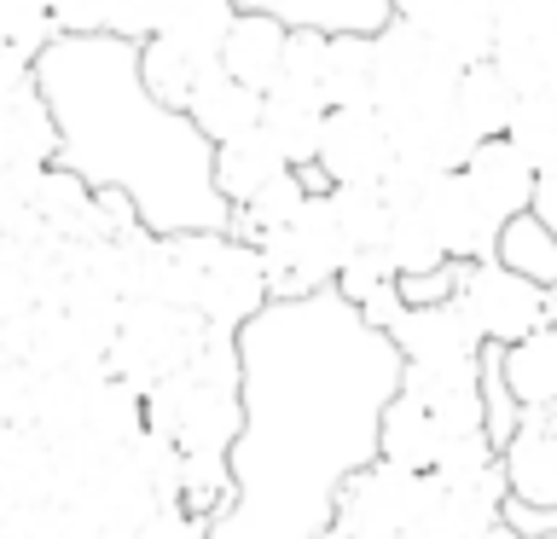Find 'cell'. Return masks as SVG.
<instances>
[{
  "instance_id": "obj_38",
  "label": "cell",
  "mask_w": 557,
  "mask_h": 539,
  "mask_svg": "<svg viewBox=\"0 0 557 539\" xmlns=\"http://www.w3.org/2000/svg\"><path fill=\"white\" fill-rule=\"evenodd\" d=\"M139 539H209V516H191L186 504H163Z\"/></svg>"
},
{
  "instance_id": "obj_10",
  "label": "cell",
  "mask_w": 557,
  "mask_h": 539,
  "mask_svg": "<svg viewBox=\"0 0 557 539\" xmlns=\"http://www.w3.org/2000/svg\"><path fill=\"white\" fill-rule=\"evenodd\" d=\"M268 302H273V278H268L261 243L226 233L215 261H209V273H203L198 313L209 319V330H221V337H244V325H250L256 313H268Z\"/></svg>"
},
{
  "instance_id": "obj_40",
  "label": "cell",
  "mask_w": 557,
  "mask_h": 539,
  "mask_svg": "<svg viewBox=\"0 0 557 539\" xmlns=\"http://www.w3.org/2000/svg\"><path fill=\"white\" fill-rule=\"evenodd\" d=\"M534 209L546 215V226L557 233V163L552 168H540V191H534Z\"/></svg>"
},
{
  "instance_id": "obj_16",
  "label": "cell",
  "mask_w": 557,
  "mask_h": 539,
  "mask_svg": "<svg viewBox=\"0 0 557 539\" xmlns=\"http://www.w3.org/2000/svg\"><path fill=\"white\" fill-rule=\"evenodd\" d=\"M499 459H505V481H511V504L557 516V417L522 412V424L499 447Z\"/></svg>"
},
{
  "instance_id": "obj_1",
  "label": "cell",
  "mask_w": 557,
  "mask_h": 539,
  "mask_svg": "<svg viewBox=\"0 0 557 539\" xmlns=\"http://www.w3.org/2000/svg\"><path fill=\"white\" fill-rule=\"evenodd\" d=\"M400 377L407 354L337 285L273 296L244 325L238 504L209 522V539H320L337 522L343 481L377 459Z\"/></svg>"
},
{
  "instance_id": "obj_9",
  "label": "cell",
  "mask_w": 557,
  "mask_h": 539,
  "mask_svg": "<svg viewBox=\"0 0 557 539\" xmlns=\"http://www.w3.org/2000/svg\"><path fill=\"white\" fill-rule=\"evenodd\" d=\"M400 163L395 128L377 104H337L325 116V139H320V168L325 186H383V174Z\"/></svg>"
},
{
  "instance_id": "obj_8",
  "label": "cell",
  "mask_w": 557,
  "mask_h": 539,
  "mask_svg": "<svg viewBox=\"0 0 557 539\" xmlns=\"http://www.w3.org/2000/svg\"><path fill=\"white\" fill-rule=\"evenodd\" d=\"M418 511H424V469H407L395 459L360 464L337 493V528L348 539H400Z\"/></svg>"
},
{
  "instance_id": "obj_2",
  "label": "cell",
  "mask_w": 557,
  "mask_h": 539,
  "mask_svg": "<svg viewBox=\"0 0 557 539\" xmlns=\"http://www.w3.org/2000/svg\"><path fill=\"white\" fill-rule=\"evenodd\" d=\"M47 104L59 111L64 151L87 186H116L139 203L151 233H226L233 203L215 186V139L191 111L163 104L139 76L128 35H59L35 64Z\"/></svg>"
},
{
  "instance_id": "obj_31",
  "label": "cell",
  "mask_w": 557,
  "mask_h": 539,
  "mask_svg": "<svg viewBox=\"0 0 557 539\" xmlns=\"http://www.w3.org/2000/svg\"><path fill=\"white\" fill-rule=\"evenodd\" d=\"M499 261H505V267H517V273H529V278H540L546 290H557V233L546 226L540 209H522V215L505 221Z\"/></svg>"
},
{
  "instance_id": "obj_33",
  "label": "cell",
  "mask_w": 557,
  "mask_h": 539,
  "mask_svg": "<svg viewBox=\"0 0 557 539\" xmlns=\"http://www.w3.org/2000/svg\"><path fill=\"white\" fill-rule=\"evenodd\" d=\"M139 76H146V87L163 104H181V111H186V99H191V87H198L203 64L191 59V52L174 47L169 35H151V41H139Z\"/></svg>"
},
{
  "instance_id": "obj_18",
  "label": "cell",
  "mask_w": 557,
  "mask_h": 539,
  "mask_svg": "<svg viewBox=\"0 0 557 539\" xmlns=\"http://www.w3.org/2000/svg\"><path fill=\"white\" fill-rule=\"evenodd\" d=\"M285 168H296L290 156H285V146L273 139V128L268 122H256V128H244V134H233V139H221L215 146V186H221V198L226 203H250L268 180H278Z\"/></svg>"
},
{
  "instance_id": "obj_15",
  "label": "cell",
  "mask_w": 557,
  "mask_h": 539,
  "mask_svg": "<svg viewBox=\"0 0 557 539\" xmlns=\"http://www.w3.org/2000/svg\"><path fill=\"white\" fill-rule=\"evenodd\" d=\"M395 17L430 29L459 64H482L499 47V0H395Z\"/></svg>"
},
{
  "instance_id": "obj_19",
  "label": "cell",
  "mask_w": 557,
  "mask_h": 539,
  "mask_svg": "<svg viewBox=\"0 0 557 539\" xmlns=\"http://www.w3.org/2000/svg\"><path fill=\"white\" fill-rule=\"evenodd\" d=\"M325 116H331V104L320 99V87H302V82H290V76H278L268 87V111H261V122L273 128V139L285 146V156H290L296 168L320 163Z\"/></svg>"
},
{
  "instance_id": "obj_42",
  "label": "cell",
  "mask_w": 557,
  "mask_h": 539,
  "mask_svg": "<svg viewBox=\"0 0 557 539\" xmlns=\"http://www.w3.org/2000/svg\"><path fill=\"white\" fill-rule=\"evenodd\" d=\"M534 539H557V528H546V534H534Z\"/></svg>"
},
{
  "instance_id": "obj_30",
  "label": "cell",
  "mask_w": 557,
  "mask_h": 539,
  "mask_svg": "<svg viewBox=\"0 0 557 539\" xmlns=\"http://www.w3.org/2000/svg\"><path fill=\"white\" fill-rule=\"evenodd\" d=\"M181 504L191 516H209L215 522L221 511L238 504V464L233 452H186L181 464Z\"/></svg>"
},
{
  "instance_id": "obj_17",
  "label": "cell",
  "mask_w": 557,
  "mask_h": 539,
  "mask_svg": "<svg viewBox=\"0 0 557 539\" xmlns=\"http://www.w3.org/2000/svg\"><path fill=\"white\" fill-rule=\"evenodd\" d=\"M285 47H290V24L268 7H244L238 24H233V41H226L221 64L233 70L244 87L268 93V87L285 76Z\"/></svg>"
},
{
  "instance_id": "obj_27",
  "label": "cell",
  "mask_w": 557,
  "mask_h": 539,
  "mask_svg": "<svg viewBox=\"0 0 557 539\" xmlns=\"http://www.w3.org/2000/svg\"><path fill=\"white\" fill-rule=\"evenodd\" d=\"M372 93H377V41L372 35H331L320 99L337 111V104H372Z\"/></svg>"
},
{
  "instance_id": "obj_29",
  "label": "cell",
  "mask_w": 557,
  "mask_h": 539,
  "mask_svg": "<svg viewBox=\"0 0 557 539\" xmlns=\"http://www.w3.org/2000/svg\"><path fill=\"white\" fill-rule=\"evenodd\" d=\"M383 250H389L400 278H430V273L453 267V250L442 243L424 203H400L395 209V226H389V243H383Z\"/></svg>"
},
{
  "instance_id": "obj_41",
  "label": "cell",
  "mask_w": 557,
  "mask_h": 539,
  "mask_svg": "<svg viewBox=\"0 0 557 539\" xmlns=\"http://www.w3.org/2000/svg\"><path fill=\"white\" fill-rule=\"evenodd\" d=\"M476 539H529V534H522V528H517L511 516H499V522H487V528H482Z\"/></svg>"
},
{
  "instance_id": "obj_39",
  "label": "cell",
  "mask_w": 557,
  "mask_h": 539,
  "mask_svg": "<svg viewBox=\"0 0 557 539\" xmlns=\"http://www.w3.org/2000/svg\"><path fill=\"white\" fill-rule=\"evenodd\" d=\"M64 35H104V0H52Z\"/></svg>"
},
{
  "instance_id": "obj_7",
  "label": "cell",
  "mask_w": 557,
  "mask_h": 539,
  "mask_svg": "<svg viewBox=\"0 0 557 539\" xmlns=\"http://www.w3.org/2000/svg\"><path fill=\"white\" fill-rule=\"evenodd\" d=\"M459 296L476 313L482 337L494 348H511L522 337H534L540 325L557 319V290H546L540 278L505 267L499 255H482V261H459Z\"/></svg>"
},
{
  "instance_id": "obj_12",
  "label": "cell",
  "mask_w": 557,
  "mask_h": 539,
  "mask_svg": "<svg viewBox=\"0 0 557 539\" xmlns=\"http://www.w3.org/2000/svg\"><path fill=\"white\" fill-rule=\"evenodd\" d=\"M522 93H557V0H499V47Z\"/></svg>"
},
{
  "instance_id": "obj_6",
  "label": "cell",
  "mask_w": 557,
  "mask_h": 539,
  "mask_svg": "<svg viewBox=\"0 0 557 539\" xmlns=\"http://www.w3.org/2000/svg\"><path fill=\"white\" fill-rule=\"evenodd\" d=\"M215 337L198 308H174V302H128L122 330L111 342V372L122 383H134L139 394H151L163 377H174L198 348Z\"/></svg>"
},
{
  "instance_id": "obj_32",
  "label": "cell",
  "mask_w": 557,
  "mask_h": 539,
  "mask_svg": "<svg viewBox=\"0 0 557 539\" xmlns=\"http://www.w3.org/2000/svg\"><path fill=\"white\" fill-rule=\"evenodd\" d=\"M59 17H52V0H0V52L24 64H41V52L59 41Z\"/></svg>"
},
{
  "instance_id": "obj_3",
  "label": "cell",
  "mask_w": 557,
  "mask_h": 539,
  "mask_svg": "<svg viewBox=\"0 0 557 539\" xmlns=\"http://www.w3.org/2000/svg\"><path fill=\"white\" fill-rule=\"evenodd\" d=\"M244 337H209L174 377L146 394V424L186 452H233L244 435Z\"/></svg>"
},
{
  "instance_id": "obj_28",
  "label": "cell",
  "mask_w": 557,
  "mask_h": 539,
  "mask_svg": "<svg viewBox=\"0 0 557 539\" xmlns=\"http://www.w3.org/2000/svg\"><path fill=\"white\" fill-rule=\"evenodd\" d=\"M313 191H320V186H313V174H308V168H285L278 180L261 186L250 203H238V209H233V226H226V233H238V238H256V243H261L268 233H278V226H290L296 215H302V203L313 198ZM325 191H331V186H325Z\"/></svg>"
},
{
  "instance_id": "obj_22",
  "label": "cell",
  "mask_w": 557,
  "mask_h": 539,
  "mask_svg": "<svg viewBox=\"0 0 557 539\" xmlns=\"http://www.w3.org/2000/svg\"><path fill=\"white\" fill-rule=\"evenodd\" d=\"M186 111H191V122H198V128L221 146V139H233V134H244V128H256L261 111H268V93L244 87L226 64H203V76H198V87H191Z\"/></svg>"
},
{
  "instance_id": "obj_21",
  "label": "cell",
  "mask_w": 557,
  "mask_h": 539,
  "mask_svg": "<svg viewBox=\"0 0 557 539\" xmlns=\"http://www.w3.org/2000/svg\"><path fill=\"white\" fill-rule=\"evenodd\" d=\"M447 435L435 424L430 400L407 389V377H400V389L389 394V406H383V429H377V459H395L407 469H435L442 459Z\"/></svg>"
},
{
  "instance_id": "obj_14",
  "label": "cell",
  "mask_w": 557,
  "mask_h": 539,
  "mask_svg": "<svg viewBox=\"0 0 557 539\" xmlns=\"http://www.w3.org/2000/svg\"><path fill=\"white\" fill-rule=\"evenodd\" d=\"M430 221L435 233H442V243L453 250V261H482V255H499V233H505V215L494 203L482 198L476 186H470V174H442V180L430 186Z\"/></svg>"
},
{
  "instance_id": "obj_20",
  "label": "cell",
  "mask_w": 557,
  "mask_h": 539,
  "mask_svg": "<svg viewBox=\"0 0 557 539\" xmlns=\"http://www.w3.org/2000/svg\"><path fill=\"white\" fill-rule=\"evenodd\" d=\"M470 174V186L482 191L487 203L499 209L505 221L522 215V209H534V191H540V168L529 163V151L517 146L511 134H499V139H482L476 156L465 163Z\"/></svg>"
},
{
  "instance_id": "obj_36",
  "label": "cell",
  "mask_w": 557,
  "mask_h": 539,
  "mask_svg": "<svg viewBox=\"0 0 557 539\" xmlns=\"http://www.w3.org/2000/svg\"><path fill=\"white\" fill-rule=\"evenodd\" d=\"M163 12L169 0H104V29L128 35V41H151L163 29Z\"/></svg>"
},
{
  "instance_id": "obj_5",
  "label": "cell",
  "mask_w": 557,
  "mask_h": 539,
  "mask_svg": "<svg viewBox=\"0 0 557 539\" xmlns=\"http://www.w3.org/2000/svg\"><path fill=\"white\" fill-rule=\"evenodd\" d=\"M261 255H268L273 296H313V290L337 285V273L348 267V255H355V238H348L331 191H313L290 226H278V233L261 238Z\"/></svg>"
},
{
  "instance_id": "obj_11",
  "label": "cell",
  "mask_w": 557,
  "mask_h": 539,
  "mask_svg": "<svg viewBox=\"0 0 557 539\" xmlns=\"http://www.w3.org/2000/svg\"><path fill=\"white\" fill-rule=\"evenodd\" d=\"M395 348L407 354V365H453V360H482L487 342L476 313H470V302L459 290L442 296V302H412L407 313H400V325L389 330Z\"/></svg>"
},
{
  "instance_id": "obj_23",
  "label": "cell",
  "mask_w": 557,
  "mask_h": 539,
  "mask_svg": "<svg viewBox=\"0 0 557 539\" xmlns=\"http://www.w3.org/2000/svg\"><path fill=\"white\" fill-rule=\"evenodd\" d=\"M499 377H505V389L517 394L522 412L557 406V319L540 325L534 337L499 348Z\"/></svg>"
},
{
  "instance_id": "obj_35",
  "label": "cell",
  "mask_w": 557,
  "mask_h": 539,
  "mask_svg": "<svg viewBox=\"0 0 557 539\" xmlns=\"http://www.w3.org/2000/svg\"><path fill=\"white\" fill-rule=\"evenodd\" d=\"M505 134L529 151L534 168H552L557 163V93H522V104H517V116H511Z\"/></svg>"
},
{
  "instance_id": "obj_37",
  "label": "cell",
  "mask_w": 557,
  "mask_h": 539,
  "mask_svg": "<svg viewBox=\"0 0 557 539\" xmlns=\"http://www.w3.org/2000/svg\"><path fill=\"white\" fill-rule=\"evenodd\" d=\"M325 47H331V35H325V29H290V47H285V76H290V82H302V87H320Z\"/></svg>"
},
{
  "instance_id": "obj_26",
  "label": "cell",
  "mask_w": 557,
  "mask_h": 539,
  "mask_svg": "<svg viewBox=\"0 0 557 539\" xmlns=\"http://www.w3.org/2000/svg\"><path fill=\"white\" fill-rule=\"evenodd\" d=\"M244 7H268L290 29H325V35H377L395 24V0H244Z\"/></svg>"
},
{
  "instance_id": "obj_24",
  "label": "cell",
  "mask_w": 557,
  "mask_h": 539,
  "mask_svg": "<svg viewBox=\"0 0 557 539\" xmlns=\"http://www.w3.org/2000/svg\"><path fill=\"white\" fill-rule=\"evenodd\" d=\"M238 12H244V0H169L163 29L157 35H169V41L181 52H191L198 64H221Z\"/></svg>"
},
{
  "instance_id": "obj_13",
  "label": "cell",
  "mask_w": 557,
  "mask_h": 539,
  "mask_svg": "<svg viewBox=\"0 0 557 539\" xmlns=\"http://www.w3.org/2000/svg\"><path fill=\"white\" fill-rule=\"evenodd\" d=\"M64 151L59 111L47 104L41 82H7L0 87V168H52Z\"/></svg>"
},
{
  "instance_id": "obj_4",
  "label": "cell",
  "mask_w": 557,
  "mask_h": 539,
  "mask_svg": "<svg viewBox=\"0 0 557 539\" xmlns=\"http://www.w3.org/2000/svg\"><path fill=\"white\" fill-rule=\"evenodd\" d=\"M372 41H377V93H372V104L389 122H407V116H424V111L453 104L465 64L453 59L430 29L395 17V24H383Z\"/></svg>"
},
{
  "instance_id": "obj_34",
  "label": "cell",
  "mask_w": 557,
  "mask_h": 539,
  "mask_svg": "<svg viewBox=\"0 0 557 539\" xmlns=\"http://www.w3.org/2000/svg\"><path fill=\"white\" fill-rule=\"evenodd\" d=\"M331 203L355 238V250H383L395 226V203L383 198V186H331Z\"/></svg>"
},
{
  "instance_id": "obj_25",
  "label": "cell",
  "mask_w": 557,
  "mask_h": 539,
  "mask_svg": "<svg viewBox=\"0 0 557 539\" xmlns=\"http://www.w3.org/2000/svg\"><path fill=\"white\" fill-rule=\"evenodd\" d=\"M453 104H459V116L476 128V139H499L505 128H511L517 104H522V87L505 76L499 59H482V64H465Z\"/></svg>"
}]
</instances>
